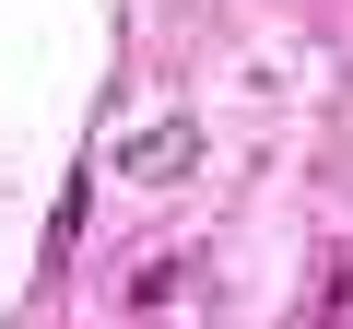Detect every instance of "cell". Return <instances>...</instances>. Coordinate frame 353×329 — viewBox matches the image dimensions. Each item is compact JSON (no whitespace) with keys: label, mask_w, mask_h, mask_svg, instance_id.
I'll return each mask as SVG.
<instances>
[{"label":"cell","mask_w":353,"mask_h":329,"mask_svg":"<svg viewBox=\"0 0 353 329\" xmlns=\"http://www.w3.org/2000/svg\"><path fill=\"white\" fill-rule=\"evenodd\" d=\"M118 164H130V177H176V164H189V129H176V118H165V129H130Z\"/></svg>","instance_id":"obj_1"}]
</instances>
